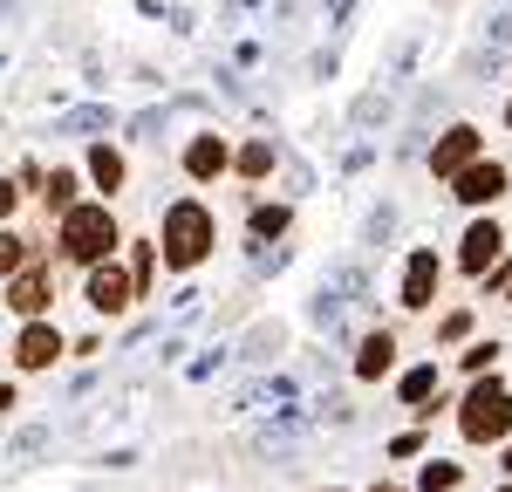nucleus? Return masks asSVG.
I'll return each instance as SVG.
<instances>
[{"label":"nucleus","instance_id":"1","mask_svg":"<svg viewBox=\"0 0 512 492\" xmlns=\"http://www.w3.org/2000/svg\"><path fill=\"white\" fill-rule=\"evenodd\" d=\"M212 240H219V226H212V212L198 199H178L171 212H164V267H198L205 253H212Z\"/></svg>","mask_w":512,"mask_h":492},{"label":"nucleus","instance_id":"2","mask_svg":"<svg viewBox=\"0 0 512 492\" xmlns=\"http://www.w3.org/2000/svg\"><path fill=\"white\" fill-rule=\"evenodd\" d=\"M110 246H117V219H110V205H76V212H62V253H69V260L103 267Z\"/></svg>","mask_w":512,"mask_h":492},{"label":"nucleus","instance_id":"3","mask_svg":"<svg viewBox=\"0 0 512 492\" xmlns=\"http://www.w3.org/2000/svg\"><path fill=\"white\" fill-rule=\"evenodd\" d=\"M458 431H465L472 445H492V438H506V431H512V390H506V383H478L472 397H465V417H458Z\"/></svg>","mask_w":512,"mask_h":492},{"label":"nucleus","instance_id":"4","mask_svg":"<svg viewBox=\"0 0 512 492\" xmlns=\"http://www.w3.org/2000/svg\"><path fill=\"white\" fill-rule=\"evenodd\" d=\"M48 301H55V281H48V267L28 260V267L7 281V308H14V315H28V322H41V308H48Z\"/></svg>","mask_w":512,"mask_h":492},{"label":"nucleus","instance_id":"5","mask_svg":"<svg viewBox=\"0 0 512 492\" xmlns=\"http://www.w3.org/2000/svg\"><path fill=\"white\" fill-rule=\"evenodd\" d=\"M465 164H478V130H472V123L444 130V137H437V151H431V171H437V178H458Z\"/></svg>","mask_w":512,"mask_h":492},{"label":"nucleus","instance_id":"6","mask_svg":"<svg viewBox=\"0 0 512 492\" xmlns=\"http://www.w3.org/2000/svg\"><path fill=\"white\" fill-rule=\"evenodd\" d=\"M130 294H137V287H130L123 267H89V308H96V315H123Z\"/></svg>","mask_w":512,"mask_h":492},{"label":"nucleus","instance_id":"7","mask_svg":"<svg viewBox=\"0 0 512 492\" xmlns=\"http://www.w3.org/2000/svg\"><path fill=\"white\" fill-rule=\"evenodd\" d=\"M451 185H458V199H465V205H492L499 192H506V164H485V158H478V164H465Z\"/></svg>","mask_w":512,"mask_h":492},{"label":"nucleus","instance_id":"8","mask_svg":"<svg viewBox=\"0 0 512 492\" xmlns=\"http://www.w3.org/2000/svg\"><path fill=\"white\" fill-rule=\"evenodd\" d=\"M55 356H62V335H55L48 322H28V328H21V342H14V363H21V369H48Z\"/></svg>","mask_w":512,"mask_h":492},{"label":"nucleus","instance_id":"9","mask_svg":"<svg viewBox=\"0 0 512 492\" xmlns=\"http://www.w3.org/2000/svg\"><path fill=\"white\" fill-rule=\"evenodd\" d=\"M499 246H506V233H499V226H492V219H478L472 233H465V246H458V260H465V267H472V274H485V267H492V260H499Z\"/></svg>","mask_w":512,"mask_h":492},{"label":"nucleus","instance_id":"10","mask_svg":"<svg viewBox=\"0 0 512 492\" xmlns=\"http://www.w3.org/2000/svg\"><path fill=\"white\" fill-rule=\"evenodd\" d=\"M437 294V253H410V274H403V308H431Z\"/></svg>","mask_w":512,"mask_h":492},{"label":"nucleus","instance_id":"11","mask_svg":"<svg viewBox=\"0 0 512 492\" xmlns=\"http://www.w3.org/2000/svg\"><path fill=\"white\" fill-rule=\"evenodd\" d=\"M390 363H396V335L383 328V335H369V342H362V356H355V376H369V383H376V376H383Z\"/></svg>","mask_w":512,"mask_h":492},{"label":"nucleus","instance_id":"12","mask_svg":"<svg viewBox=\"0 0 512 492\" xmlns=\"http://www.w3.org/2000/svg\"><path fill=\"white\" fill-rule=\"evenodd\" d=\"M185 171H192V178H219V171H226V144H219V137H198L192 151H185Z\"/></svg>","mask_w":512,"mask_h":492},{"label":"nucleus","instance_id":"13","mask_svg":"<svg viewBox=\"0 0 512 492\" xmlns=\"http://www.w3.org/2000/svg\"><path fill=\"white\" fill-rule=\"evenodd\" d=\"M89 178H96L103 192H117V185H123V158L110 151V144H96V151H89Z\"/></svg>","mask_w":512,"mask_h":492},{"label":"nucleus","instance_id":"14","mask_svg":"<svg viewBox=\"0 0 512 492\" xmlns=\"http://www.w3.org/2000/svg\"><path fill=\"white\" fill-rule=\"evenodd\" d=\"M28 260H35V253H28V240H21V233H7V226H0V274H7V281H14V274H21V267H28Z\"/></svg>","mask_w":512,"mask_h":492},{"label":"nucleus","instance_id":"15","mask_svg":"<svg viewBox=\"0 0 512 492\" xmlns=\"http://www.w3.org/2000/svg\"><path fill=\"white\" fill-rule=\"evenodd\" d=\"M41 199H48V212H76V171H55Z\"/></svg>","mask_w":512,"mask_h":492},{"label":"nucleus","instance_id":"16","mask_svg":"<svg viewBox=\"0 0 512 492\" xmlns=\"http://www.w3.org/2000/svg\"><path fill=\"white\" fill-rule=\"evenodd\" d=\"M239 171H246V178L274 171V144H267V137H260V144H246V151H239Z\"/></svg>","mask_w":512,"mask_h":492},{"label":"nucleus","instance_id":"17","mask_svg":"<svg viewBox=\"0 0 512 492\" xmlns=\"http://www.w3.org/2000/svg\"><path fill=\"white\" fill-rule=\"evenodd\" d=\"M451 486H458V465L431 458V465H424V492H451Z\"/></svg>","mask_w":512,"mask_h":492},{"label":"nucleus","instance_id":"18","mask_svg":"<svg viewBox=\"0 0 512 492\" xmlns=\"http://www.w3.org/2000/svg\"><path fill=\"white\" fill-rule=\"evenodd\" d=\"M151 274H158V253L137 246V253H130V287H151Z\"/></svg>","mask_w":512,"mask_h":492},{"label":"nucleus","instance_id":"19","mask_svg":"<svg viewBox=\"0 0 512 492\" xmlns=\"http://www.w3.org/2000/svg\"><path fill=\"white\" fill-rule=\"evenodd\" d=\"M431 390H437V369H410V376H403V397H410V404H424Z\"/></svg>","mask_w":512,"mask_h":492},{"label":"nucleus","instance_id":"20","mask_svg":"<svg viewBox=\"0 0 512 492\" xmlns=\"http://www.w3.org/2000/svg\"><path fill=\"white\" fill-rule=\"evenodd\" d=\"M253 226H260V233H280V226H287V212H280V205H260V212H253Z\"/></svg>","mask_w":512,"mask_h":492},{"label":"nucleus","instance_id":"21","mask_svg":"<svg viewBox=\"0 0 512 492\" xmlns=\"http://www.w3.org/2000/svg\"><path fill=\"white\" fill-rule=\"evenodd\" d=\"M492 356H499V342H478L472 356H465V369H492Z\"/></svg>","mask_w":512,"mask_h":492},{"label":"nucleus","instance_id":"22","mask_svg":"<svg viewBox=\"0 0 512 492\" xmlns=\"http://www.w3.org/2000/svg\"><path fill=\"white\" fill-rule=\"evenodd\" d=\"M14 199H21V192H14V178H0V219L14 212Z\"/></svg>","mask_w":512,"mask_h":492},{"label":"nucleus","instance_id":"23","mask_svg":"<svg viewBox=\"0 0 512 492\" xmlns=\"http://www.w3.org/2000/svg\"><path fill=\"white\" fill-rule=\"evenodd\" d=\"M0 410H14V390H7V383H0Z\"/></svg>","mask_w":512,"mask_h":492},{"label":"nucleus","instance_id":"24","mask_svg":"<svg viewBox=\"0 0 512 492\" xmlns=\"http://www.w3.org/2000/svg\"><path fill=\"white\" fill-rule=\"evenodd\" d=\"M376 492H403V486H376Z\"/></svg>","mask_w":512,"mask_h":492},{"label":"nucleus","instance_id":"25","mask_svg":"<svg viewBox=\"0 0 512 492\" xmlns=\"http://www.w3.org/2000/svg\"><path fill=\"white\" fill-rule=\"evenodd\" d=\"M506 472H512V451H506Z\"/></svg>","mask_w":512,"mask_h":492},{"label":"nucleus","instance_id":"26","mask_svg":"<svg viewBox=\"0 0 512 492\" xmlns=\"http://www.w3.org/2000/svg\"><path fill=\"white\" fill-rule=\"evenodd\" d=\"M506 123H512V103H506Z\"/></svg>","mask_w":512,"mask_h":492}]
</instances>
